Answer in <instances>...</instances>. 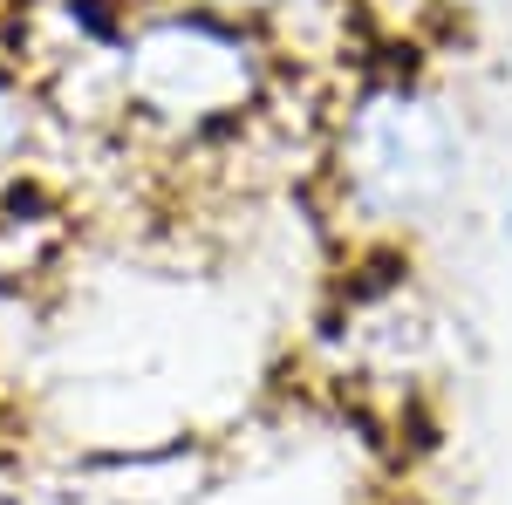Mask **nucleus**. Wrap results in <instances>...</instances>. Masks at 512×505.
Here are the masks:
<instances>
[{
  "mask_svg": "<svg viewBox=\"0 0 512 505\" xmlns=\"http://www.w3.org/2000/svg\"><path fill=\"white\" fill-rule=\"evenodd\" d=\"M478 164L472 110L431 62L369 55L315 123V178L355 253H403L458 212Z\"/></svg>",
  "mask_w": 512,
  "mask_h": 505,
  "instance_id": "nucleus-1",
  "label": "nucleus"
},
{
  "mask_svg": "<svg viewBox=\"0 0 512 505\" xmlns=\"http://www.w3.org/2000/svg\"><path fill=\"white\" fill-rule=\"evenodd\" d=\"M294 48L198 0H137L117 41V130L158 151H233L287 103Z\"/></svg>",
  "mask_w": 512,
  "mask_h": 505,
  "instance_id": "nucleus-2",
  "label": "nucleus"
},
{
  "mask_svg": "<svg viewBox=\"0 0 512 505\" xmlns=\"http://www.w3.org/2000/svg\"><path fill=\"white\" fill-rule=\"evenodd\" d=\"M41 130H48V103H41L28 62L0 41V192L21 185L28 157L41 151Z\"/></svg>",
  "mask_w": 512,
  "mask_h": 505,
  "instance_id": "nucleus-3",
  "label": "nucleus"
},
{
  "mask_svg": "<svg viewBox=\"0 0 512 505\" xmlns=\"http://www.w3.org/2000/svg\"><path fill=\"white\" fill-rule=\"evenodd\" d=\"M424 21H437L458 41H499L512 35V0H410Z\"/></svg>",
  "mask_w": 512,
  "mask_h": 505,
  "instance_id": "nucleus-4",
  "label": "nucleus"
},
{
  "mask_svg": "<svg viewBox=\"0 0 512 505\" xmlns=\"http://www.w3.org/2000/svg\"><path fill=\"white\" fill-rule=\"evenodd\" d=\"M198 7H219V14H239V21H260L274 28L287 48H294V28L308 14H335V7H355V0H198Z\"/></svg>",
  "mask_w": 512,
  "mask_h": 505,
  "instance_id": "nucleus-5",
  "label": "nucleus"
},
{
  "mask_svg": "<svg viewBox=\"0 0 512 505\" xmlns=\"http://www.w3.org/2000/svg\"><path fill=\"white\" fill-rule=\"evenodd\" d=\"M492 233H499V246H512V185H506V198H499V219H492Z\"/></svg>",
  "mask_w": 512,
  "mask_h": 505,
  "instance_id": "nucleus-6",
  "label": "nucleus"
}]
</instances>
